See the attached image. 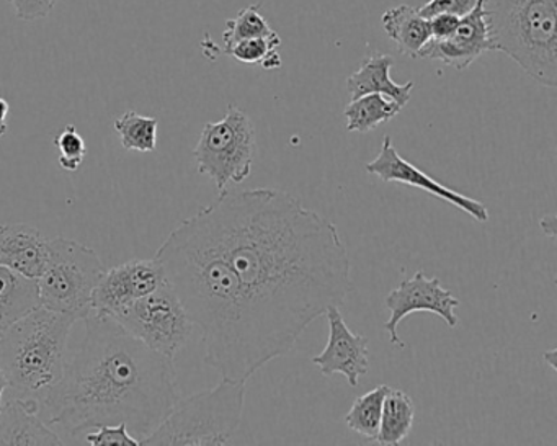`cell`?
<instances>
[{"instance_id":"6da1fadb","label":"cell","mask_w":557,"mask_h":446,"mask_svg":"<svg viewBox=\"0 0 557 446\" xmlns=\"http://www.w3.org/2000/svg\"><path fill=\"white\" fill-rule=\"evenodd\" d=\"M195 218L239 280L262 367L354 289L337 226L288 191L224 190Z\"/></svg>"},{"instance_id":"7a4b0ae2","label":"cell","mask_w":557,"mask_h":446,"mask_svg":"<svg viewBox=\"0 0 557 446\" xmlns=\"http://www.w3.org/2000/svg\"><path fill=\"white\" fill-rule=\"evenodd\" d=\"M84 324L83 342L67 355L63 380L41 413L70 436L125 423L129 435L145 442L181 400L174 360L109 315L90 314Z\"/></svg>"},{"instance_id":"3957f363","label":"cell","mask_w":557,"mask_h":446,"mask_svg":"<svg viewBox=\"0 0 557 446\" xmlns=\"http://www.w3.org/2000/svg\"><path fill=\"white\" fill-rule=\"evenodd\" d=\"M154 259L200 329L205 363L224 380L247 383L263 368L249 305L226 257L195 214L169 234Z\"/></svg>"},{"instance_id":"277c9868","label":"cell","mask_w":557,"mask_h":446,"mask_svg":"<svg viewBox=\"0 0 557 446\" xmlns=\"http://www.w3.org/2000/svg\"><path fill=\"white\" fill-rule=\"evenodd\" d=\"M76 319L38 306L0 334V371L15 399L44 407L63 380Z\"/></svg>"},{"instance_id":"5b68a950","label":"cell","mask_w":557,"mask_h":446,"mask_svg":"<svg viewBox=\"0 0 557 446\" xmlns=\"http://www.w3.org/2000/svg\"><path fill=\"white\" fill-rule=\"evenodd\" d=\"M491 51L541 86H557V0H482Z\"/></svg>"},{"instance_id":"8992f818","label":"cell","mask_w":557,"mask_h":446,"mask_svg":"<svg viewBox=\"0 0 557 446\" xmlns=\"http://www.w3.org/2000/svg\"><path fill=\"white\" fill-rule=\"evenodd\" d=\"M246 383L221 380L175 404L141 445H231L243 425Z\"/></svg>"},{"instance_id":"52a82bcc","label":"cell","mask_w":557,"mask_h":446,"mask_svg":"<svg viewBox=\"0 0 557 446\" xmlns=\"http://www.w3.org/2000/svg\"><path fill=\"white\" fill-rule=\"evenodd\" d=\"M106 273L96 250L60 236L48 240L47 265L38 282L40 306L84 321L92 314V296Z\"/></svg>"},{"instance_id":"ba28073f","label":"cell","mask_w":557,"mask_h":446,"mask_svg":"<svg viewBox=\"0 0 557 446\" xmlns=\"http://www.w3.org/2000/svg\"><path fill=\"white\" fill-rule=\"evenodd\" d=\"M256 149L252 120L239 107L230 106L223 120L205 125L194 158L198 172L208 175L221 194L250 177Z\"/></svg>"},{"instance_id":"9c48e42d","label":"cell","mask_w":557,"mask_h":446,"mask_svg":"<svg viewBox=\"0 0 557 446\" xmlns=\"http://www.w3.org/2000/svg\"><path fill=\"white\" fill-rule=\"evenodd\" d=\"M112 319L133 337L172 360L190 340L195 327L168 280Z\"/></svg>"},{"instance_id":"30bf717a","label":"cell","mask_w":557,"mask_h":446,"mask_svg":"<svg viewBox=\"0 0 557 446\" xmlns=\"http://www.w3.org/2000/svg\"><path fill=\"white\" fill-rule=\"evenodd\" d=\"M384 305L391 312L384 329L389 335L391 344L399 348H406V344L400 340L397 327L400 321L413 312H432L442 318L448 327H458L459 319L456 315V308L461 302L449 289L443 288L440 278L436 276L429 278L422 270H419L412 278L400 282V285L386 296Z\"/></svg>"},{"instance_id":"8fae6325","label":"cell","mask_w":557,"mask_h":446,"mask_svg":"<svg viewBox=\"0 0 557 446\" xmlns=\"http://www.w3.org/2000/svg\"><path fill=\"white\" fill-rule=\"evenodd\" d=\"M364 171L380 178L384 184L407 185V187L426 191L433 198H438V200L458 208L459 211L468 214L478 223H487L488 221V210L482 201L445 187L416 165L410 164L394 148L391 136H384L380 152L373 161L364 165Z\"/></svg>"},{"instance_id":"7c38bea8","label":"cell","mask_w":557,"mask_h":446,"mask_svg":"<svg viewBox=\"0 0 557 446\" xmlns=\"http://www.w3.org/2000/svg\"><path fill=\"white\" fill-rule=\"evenodd\" d=\"M159 260H129L106 270L92 296V314L115 318L132 302L145 298L165 282Z\"/></svg>"},{"instance_id":"4fadbf2b","label":"cell","mask_w":557,"mask_h":446,"mask_svg":"<svg viewBox=\"0 0 557 446\" xmlns=\"http://www.w3.org/2000/svg\"><path fill=\"white\" fill-rule=\"evenodd\" d=\"M329 322V340L324 350L312 358V363L324 376L344 374L351 387L360 384V377L370 368L367 335L354 334L345 322L338 306H329L324 312Z\"/></svg>"},{"instance_id":"5bb4252c","label":"cell","mask_w":557,"mask_h":446,"mask_svg":"<svg viewBox=\"0 0 557 446\" xmlns=\"http://www.w3.org/2000/svg\"><path fill=\"white\" fill-rule=\"evenodd\" d=\"M491 51L487 25L482 11V0L474 11L461 17L456 30L443 40H433L420 50L419 58L423 60L442 61L453 70H468L482 54Z\"/></svg>"},{"instance_id":"9a60e30c","label":"cell","mask_w":557,"mask_h":446,"mask_svg":"<svg viewBox=\"0 0 557 446\" xmlns=\"http://www.w3.org/2000/svg\"><path fill=\"white\" fill-rule=\"evenodd\" d=\"M0 445L61 446V436L41 416L35 400L15 399L0 406Z\"/></svg>"},{"instance_id":"2e32d148","label":"cell","mask_w":557,"mask_h":446,"mask_svg":"<svg viewBox=\"0 0 557 446\" xmlns=\"http://www.w3.org/2000/svg\"><path fill=\"white\" fill-rule=\"evenodd\" d=\"M48 239L28 224H0V262L27 278L38 280L47 265Z\"/></svg>"},{"instance_id":"e0dca14e","label":"cell","mask_w":557,"mask_h":446,"mask_svg":"<svg viewBox=\"0 0 557 446\" xmlns=\"http://www.w3.org/2000/svg\"><path fill=\"white\" fill-rule=\"evenodd\" d=\"M393 64V58L387 57V54L374 53L367 58L360 70L347 79L351 100L368 96V94H381V96L394 100L397 106L404 109L409 103L416 84L412 80L406 84L394 83L389 76Z\"/></svg>"},{"instance_id":"ac0fdd59","label":"cell","mask_w":557,"mask_h":446,"mask_svg":"<svg viewBox=\"0 0 557 446\" xmlns=\"http://www.w3.org/2000/svg\"><path fill=\"white\" fill-rule=\"evenodd\" d=\"M40 306L37 280L0 262V334Z\"/></svg>"},{"instance_id":"d6986e66","label":"cell","mask_w":557,"mask_h":446,"mask_svg":"<svg viewBox=\"0 0 557 446\" xmlns=\"http://www.w3.org/2000/svg\"><path fill=\"white\" fill-rule=\"evenodd\" d=\"M381 22L387 37L396 44L397 51L409 58H419L420 50L432 38L429 21L410 5L389 9Z\"/></svg>"},{"instance_id":"ffe728a7","label":"cell","mask_w":557,"mask_h":446,"mask_svg":"<svg viewBox=\"0 0 557 446\" xmlns=\"http://www.w3.org/2000/svg\"><path fill=\"white\" fill-rule=\"evenodd\" d=\"M416 419V406L404 391L391 387L383 404L377 445H400L409 436Z\"/></svg>"},{"instance_id":"44dd1931","label":"cell","mask_w":557,"mask_h":446,"mask_svg":"<svg viewBox=\"0 0 557 446\" xmlns=\"http://www.w3.org/2000/svg\"><path fill=\"white\" fill-rule=\"evenodd\" d=\"M403 107L381 94H368L351 100L345 107L347 129L351 133H370L383 123L399 115Z\"/></svg>"},{"instance_id":"7402d4cb","label":"cell","mask_w":557,"mask_h":446,"mask_svg":"<svg viewBox=\"0 0 557 446\" xmlns=\"http://www.w3.org/2000/svg\"><path fill=\"white\" fill-rule=\"evenodd\" d=\"M389 389L391 387L386 384H381L364 393L363 396L357 397L347 416L344 417L345 425L358 435L364 436L368 442H376L383 404Z\"/></svg>"},{"instance_id":"603a6c76","label":"cell","mask_w":557,"mask_h":446,"mask_svg":"<svg viewBox=\"0 0 557 446\" xmlns=\"http://www.w3.org/2000/svg\"><path fill=\"white\" fill-rule=\"evenodd\" d=\"M159 120L128 110L115 120V132L126 151L154 152L158 148Z\"/></svg>"},{"instance_id":"cb8c5ba5","label":"cell","mask_w":557,"mask_h":446,"mask_svg":"<svg viewBox=\"0 0 557 446\" xmlns=\"http://www.w3.org/2000/svg\"><path fill=\"white\" fill-rule=\"evenodd\" d=\"M282 47L278 35L263 38H250V40L237 41L233 47L226 48L224 53L234 60L246 64H260L263 70H276L282 66V60L276 50Z\"/></svg>"},{"instance_id":"d4e9b609","label":"cell","mask_w":557,"mask_h":446,"mask_svg":"<svg viewBox=\"0 0 557 446\" xmlns=\"http://www.w3.org/2000/svg\"><path fill=\"white\" fill-rule=\"evenodd\" d=\"M260 4L250 5L244 9L234 17L227 21L226 32L223 34L224 47H233L237 41L250 40V38L272 37L276 32L267 24L265 18L260 15ZM224 48V50H226Z\"/></svg>"},{"instance_id":"484cf974","label":"cell","mask_w":557,"mask_h":446,"mask_svg":"<svg viewBox=\"0 0 557 446\" xmlns=\"http://www.w3.org/2000/svg\"><path fill=\"white\" fill-rule=\"evenodd\" d=\"M60 151V165L67 172L79 171L84 158L87 154L86 141H84L76 126L67 125L54 139Z\"/></svg>"},{"instance_id":"4316f807","label":"cell","mask_w":557,"mask_h":446,"mask_svg":"<svg viewBox=\"0 0 557 446\" xmlns=\"http://www.w3.org/2000/svg\"><path fill=\"white\" fill-rule=\"evenodd\" d=\"M97 432L87 433L86 442L94 446H139L141 443L129 435L128 426L125 423L120 425H103L96 429Z\"/></svg>"},{"instance_id":"83f0119b","label":"cell","mask_w":557,"mask_h":446,"mask_svg":"<svg viewBox=\"0 0 557 446\" xmlns=\"http://www.w3.org/2000/svg\"><path fill=\"white\" fill-rule=\"evenodd\" d=\"M479 2H481V0H430V2L417 9V11H419V14L422 15L423 18H426V21L438 14L465 17L469 12L474 11Z\"/></svg>"},{"instance_id":"f1b7e54d","label":"cell","mask_w":557,"mask_h":446,"mask_svg":"<svg viewBox=\"0 0 557 446\" xmlns=\"http://www.w3.org/2000/svg\"><path fill=\"white\" fill-rule=\"evenodd\" d=\"M18 21L35 22L48 17L57 5V0H9Z\"/></svg>"},{"instance_id":"f546056e","label":"cell","mask_w":557,"mask_h":446,"mask_svg":"<svg viewBox=\"0 0 557 446\" xmlns=\"http://www.w3.org/2000/svg\"><path fill=\"white\" fill-rule=\"evenodd\" d=\"M459 21H461V17L449 14H438L429 18L430 34H432L433 40L448 38L458 27Z\"/></svg>"},{"instance_id":"4dcf8cb0","label":"cell","mask_w":557,"mask_h":446,"mask_svg":"<svg viewBox=\"0 0 557 446\" xmlns=\"http://www.w3.org/2000/svg\"><path fill=\"white\" fill-rule=\"evenodd\" d=\"M9 112H11V107H9L8 100L0 97V138L8 135Z\"/></svg>"},{"instance_id":"1f68e13d","label":"cell","mask_w":557,"mask_h":446,"mask_svg":"<svg viewBox=\"0 0 557 446\" xmlns=\"http://www.w3.org/2000/svg\"><path fill=\"white\" fill-rule=\"evenodd\" d=\"M541 230L544 231V234L549 237L556 236V218L546 216L540 221Z\"/></svg>"},{"instance_id":"d6a6232c","label":"cell","mask_w":557,"mask_h":446,"mask_svg":"<svg viewBox=\"0 0 557 446\" xmlns=\"http://www.w3.org/2000/svg\"><path fill=\"white\" fill-rule=\"evenodd\" d=\"M5 391H8V380H5L4 373L0 371V406H2V397H4Z\"/></svg>"}]
</instances>
